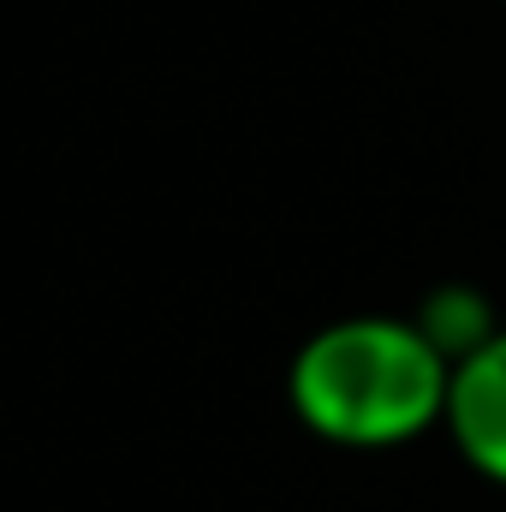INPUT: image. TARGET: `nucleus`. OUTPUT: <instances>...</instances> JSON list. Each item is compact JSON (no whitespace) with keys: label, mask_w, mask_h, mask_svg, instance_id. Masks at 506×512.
<instances>
[{"label":"nucleus","mask_w":506,"mask_h":512,"mask_svg":"<svg viewBox=\"0 0 506 512\" xmlns=\"http://www.w3.org/2000/svg\"><path fill=\"white\" fill-rule=\"evenodd\" d=\"M453 447L483 471L506 483V328H495L471 358L453 364V387H447V417Z\"/></svg>","instance_id":"nucleus-2"},{"label":"nucleus","mask_w":506,"mask_h":512,"mask_svg":"<svg viewBox=\"0 0 506 512\" xmlns=\"http://www.w3.org/2000/svg\"><path fill=\"white\" fill-rule=\"evenodd\" d=\"M453 358L405 316H346L316 328L292 370L286 393L304 429L340 447H399L447 417Z\"/></svg>","instance_id":"nucleus-1"}]
</instances>
